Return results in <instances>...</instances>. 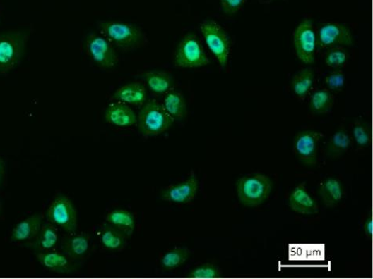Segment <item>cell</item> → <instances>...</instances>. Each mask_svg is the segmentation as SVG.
Instances as JSON below:
<instances>
[{"label": "cell", "instance_id": "cell-1", "mask_svg": "<svg viewBox=\"0 0 373 279\" xmlns=\"http://www.w3.org/2000/svg\"><path fill=\"white\" fill-rule=\"evenodd\" d=\"M98 29L102 36L123 51L138 49L146 43L143 30L131 23L118 21L100 22Z\"/></svg>", "mask_w": 373, "mask_h": 279}, {"label": "cell", "instance_id": "cell-2", "mask_svg": "<svg viewBox=\"0 0 373 279\" xmlns=\"http://www.w3.org/2000/svg\"><path fill=\"white\" fill-rule=\"evenodd\" d=\"M162 104L150 100L141 108L138 118L139 132L144 136H155L164 133L174 123Z\"/></svg>", "mask_w": 373, "mask_h": 279}, {"label": "cell", "instance_id": "cell-3", "mask_svg": "<svg viewBox=\"0 0 373 279\" xmlns=\"http://www.w3.org/2000/svg\"><path fill=\"white\" fill-rule=\"evenodd\" d=\"M28 36L21 31L0 34V73H6L21 63Z\"/></svg>", "mask_w": 373, "mask_h": 279}, {"label": "cell", "instance_id": "cell-4", "mask_svg": "<svg viewBox=\"0 0 373 279\" xmlns=\"http://www.w3.org/2000/svg\"><path fill=\"white\" fill-rule=\"evenodd\" d=\"M273 182L268 176L261 174L242 177L237 182V192L244 205L254 207L266 201L271 192Z\"/></svg>", "mask_w": 373, "mask_h": 279}, {"label": "cell", "instance_id": "cell-5", "mask_svg": "<svg viewBox=\"0 0 373 279\" xmlns=\"http://www.w3.org/2000/svg\"><path fill=\"white\" fill-rule=\"evenodd\" d=\"M210 63L203 46L194 33H188L176 47L174 64L179 68H199Z\"/></svg>", "mask_w": 373, "mask_h": 279}, {"label": "cell", "instance_id": "cell-6", "mask_svg": "<svg viewBox=\"0 0 373 279\" xmlns=\"http://www.w3.org/2000/svg\"><path fill=\"white\" fill-rule=\"evenodd\" d=\"M203 37L222 68H225L230 56V40L227 32L217 23L208 20L201 25Z\"/></svg>", "mask_w": 373, "mask_h": 279}, {"label": "cell", "instance_id": "cell-7", "mask_svg": "<svg viewBox=\"0 0 373 279\" xmlns=\"http://www.w3.org/2000/svg\"><path fill=\"white\" fill-rule=\"evenodd\" d=\"M294 45L296 56L302 63L311 65L315 62L317 35L311 20H304L294 32Z\"/></svg>", "mask_w": 373, "mask_h": 279}, {"label": "cell", "instance_id": "cell-8", "mask_svg": "<svg viewBox=\"0 0 373 279\" xmlns=\"http://www.w3.org/2000/svg\"><path fill=\"white\" fill-rule=\"evenodd\" d=\"M47 219L53 225L62 228L68 233L76 232L78 215L69 199L59 196L54 199L47 209Z\"/></svg>", "mask_w": 373, "mask_h": 279}, {"label": "cell", "instance_id": "cell-9", "mask_svg": "<svg viewBox=\"0 0 373 279\" xmlns=\"http://www.w3.org/2000/svg\"><path fill=\"white\" fill-rule=\"evenodd\" d=\"M86 51L101 69H112L119 62L114 46L103 36L90 34L86 39Z\"/></svg>", "mask_w": 373, "mask_h": 279}, {"label": "cell", "instance_id": "cell-10", "mask_svg": "<svg viewBox=\"0 0 373 279\" xmlns=\"http://www.w3.org/2000/svg\"><path fill=\"white\" fill-rule=\"evenodd\" d=\"M319 49H328L334 46H351L354 38L348 27L338 23L323 24L316 32Z\"/></svg>", "mask_w": 373, "mask_h": 279}, {"label": "cell", "instance_id": "cell-11", "mask_svg": "<svg viewBox=\"0 0 373 279\" xmlns=\"http://www.w3.org/2000/svg\"><path fill=\"white\" fill-rule=\"evenodd\" d=\"M323 137L322 133L313 130L297 133L293 144V151L297 159L304 165L315 166L319 146Z\"/></svg>", "mask_w": 373, "mask_h": 279}, {"label": "cell", "instance_id": "cell-12", "mask_svg": "<svg viewBox=\"0 0 373 279\" xmlns=\"http://www.w3.org/2000/svg\"><path fill=\"white\" fill-rule=\"evenodd\" d=\"M198 189V179L194 173H192L186 180L162 190L161 199L176 204H188L195 199Z\"/></svg>", "mask_w": 373, "mask_h": 279}, {"label": "cell", "instance_id": "cell-13", "mask_svg": "<svg viewBox=\"0 0 373 279\" xmlns=\"http://www.w3.org/2000/svg\"><path fill=\"white\" fill-rule=\"evenodd\" d=\"M37 260L42 266L57 274L68 275L76 271L73 261L63 252L45 251L40 252Z\"/></svg>", "mask_w": 373, "mask_h": 279}, {"label": "cell", "instance_id": "cell-14", "mask_svg": "<svg viewBox=\"0 0 373 279\" xmlns=\"http://www.w3.org/2000/svg\"><path fill=\"white\" fill-rule=\"evenodd\" d=\"M105 120L108 124L119 128H129L138 123V118L132 108L119 101L108 105Z\"/></svg>", "mask_w": 373, "mask_h": 279}, {"label": "cell", "instance_id": "cell-15", "mask_svg": "<svg viewBox=\"0 0 373 279\" xmlns=\"http://www.w3.org/2000/svg\"><path fill=\"white\" fill-rule=\"evenodd\" d=\"M90 244L89 235L85 233L72 232L63 238L62 249L67 256L76 261L89 254Z\"/></svg>", "mask_w": 373, "mask_h": 279}, {"label": "cell", "instance_id": "cell-16", "mask_svg": "<svg viewBox=\"0 0 373 279\" xmlns=\"http://www.w3.org/2000/svg\"><path fill=\"white\" fill-rule=\"evenodd\" d=\"M289 204L295 213L303 215H313L318 213V205L309 194L305 182L297 186L290 193Z\"/></svg>", "mask_w": 373, "mask_h": 279}, {"label": "cell", "instance_id": "cell-17", "mask_svg": "<svg viewBox=\"0 0 373 279\" xmlns=\"http://www.w3.org/2000/svg\"><path fill=\"white\" fill-rule=\"evenodd\" d=\"M146 87L143 84L133 82L119 88L112 99L127 105L142 106L146 101Z\"/></svg>", "mask_w": 373, "mask_h": 279}, {"label": "cell", "instance_id": "cell-18", "mask_svg": "<svg viewBox=\"0 0 373 279\" xmlns=\"http://www.w3.org/2000/svg\"><path fill=\"white\" fill-rule=\"evenodd\" d=\"M42 214L33 215L19 222L12 231V241L24 242L34 240L42 226Z\"/></svg>", "mask_w": 373, "mask_h": 279}, {"label": "cell", "instance_id": "cell-19", "mask_svg": "<svg viewBox=\"0 0 373 279\" xmlns=\"http://www.w3.org/2000/svg\"><path fill=\"white\" fill-rule=\"evenodd\" d=\"M107 223L119 232L124 235L127 238L133 235L135 230L136 223L134 216L126 210L115 209L107 215Z\"/></svg>", "mask_w": 373, "mask_h": 279}, {"label": "cell", "instance_id": "cell-20", "mask_svg": "<svg viewBox=\"0 0 373 279\" xmlns=\"http://www.w3.org/2000/svg\"><path fill=\"white\" fill-rule=\"evenodd\" d=\"M100 242L105 249L113 252L124 249L127 237L108 223H105L99 231Z\"/></svg>", "mask_w": 373, "mask_h": 279}, {"label": "cell", "instance_id": "cell-21", "mask_svg": "<svg viewBox=\"0 0 373 279\" xmlns=\"http://www.w3.org/2000/svg\"><path fill=\"white\" fill-rule=\"evenodd\" d=\"M162 106L174 120H182L186 117L187 105L182 94L174 89L165 94Z\"/></svg>", "mask_w": 373, "mask_h": 279}, {"label": "cell", "instance_id": "cell-22", "mask_svg": "<svg viewBox=\"0 0 373 279\" xmlns=\"http://www.w3.org/2000/svg\"><path fill=\"white\" fill-rule=\"evenodd\" d=\"M143 78L149 89L155 94H166L173 89L174 80L165 71H148L143 74Z\"/></svg>", "mask_w": 373, "mask_h": 279}, {"label": "cell", "instance_id": "cell-23", "mask_svg": "<svg viewBox=\"0 0 373 279\" xmlns=\"http://www.w3.org/2000/svg\"><path fill=\"white\" fill-rule=\"evenodd\" d=\"M32 247L40 252L52 250L57 246L59 241L58 230L52 223L42 224V228L34 237Z\"/></svg>", "mask_w": 373, "mask_h": 279}, {"label": "cell", "instance_id": "cell-24", "mask_svg": "<svg viewBox=\"0 0 373 279\" xmlns=\"http://www.w3.org/2000/svg\"><path fill=\"white\" fill-rule=\"evenodd\" d=\"M320 194L323 202L328 207H332L341 202L343 197V187L341 181L330 177L320 185Z\"/></svg>", "mask_w": 373, "mask_h": 279}, {"label": "cell", "instance_id": "cell-25", "mask_svg": "<svg viewBox=\"0 0 373 279\" xmlns=\"http://www.w3.org/2000/svg\"><path fill=\"white\" fill-rule=\"evenodd\" d=\"M315 82V72L311 68L298 71L292 79L291 87L300 99H304L309 94Z\"/></svg>", "mask_w": 373, "mask_h": 279}, {"label": "cell", "instance_id": "cell-26", "mask_svg": "<svg viewBox=\"0 0 373 279\" xmlns=\"http://www.w3.org/2000/svg\"><path fill=\"white\" fill-rule=\"evenodd\" d=\"M352 145V138L344 128L339 129L331 136L328 146L327 152L331 158H338L347 152Z\"/></svg>", "mask_w": 373, "mask_h": 279}, {"label": "cell", "instance_id": "cell-27", "mask_svg": "<svg viewBox=\"0 0 373 279\" xmlns=\"http://www.w3.org/2000/svg\"><path fill=\"white\" fill-rule=\"evenodd\" d=\"M189 255L191 251L185 247L170 249L161 258V267L167 271L177 269L186 262Z\"/></svg>", "mask_w": 373, "mask_h": 279}, {"label": "cell", "instance_id": "cell-28", "mask_svg": "<svg viewBox=\"0 0 373 279\" xmlns=\"http://www.w3.org/2000/svg\"><path fill=\"white\" fill-rule=\"evenodd\" d=\"M334 104L333 94L328 89H321L311 94L310 110L317 114L327 113Z\"/></svg>", "mask_w": 373, "mask_h": 279}, {"label": "cell", "instance_id": "cell-29", "mask_svg": "<svg viewBox=\"0 0 373 279\" xmlns=\"http://www.w3.org/2000/svg\"><path fill=\"white\" fill-rule=\"evenodd\" d=\"M353 139L359 147H368L372 144V132L370 125L365 121L357 120L355 121L352 130Z\"/></svg>", "mask_w": 373, "mask_h": 279}, {"label": "cell", "instance_id": "cell-30", "mask_svg": "<svg viewBox=\"0 0 373 279\" xmlns=\"http://www.w3.org/2000/svg\"><path fill=\"white\" fill-rule=\"evenodd\" d=\"M349 54L343 46H334L328 49L324 56V62L331 69H341L347 64Z\"/></svg>", "mask_w": 373, "mask_h": 279}, {"label": "cell", "instance_id": "cell-31", "mask_svg": "<svg viewBox=\"0 0 373 279\" xmlns=\"http://www.w3.org/2000/svg\"><path fill=\"white\" fill-rule=\"evenodd\" d=\"M221 275L220 269L213 264H203L194 268L189 278H216Z\"/></svg>", "mask_w": 373, "mask_h": 279}, {"label": "cell", "instance_id": "cell-32", "mask_svg": "<svg viewBox=\"0 0 373 279\" xmlns=\"http://www.w3.org/2000/svg\"><path fill=\"white\" fill-rule=\"evenodd\" d=\"M345 84V75L341 69L332 71L325 78V85L330 92L341 91Z\"/></svg>", "mask_w": 373, "mask_h": 279}, {"label": "cell", "instance_id": "cell-33", "mask_svg": "<svg viewBox=\"0 0 373 279\" xmlns=\"http://www.w3.org/2000/svg\"><path fill=\"white\" fill-rule=\"evenodd\" d=\"M221 9L227 16H234L241 11L247 0H220Z\"/></svg>", "mask_w": 373, "mask_h": 279}, {"label": "cell", "instance_id": "cell-34", "mask_svg": "<svg viewBox=\"0 0 373 279\" xmlns=\"http://www.w3.org/2000/svg\"><path fill=\"white\" fill-rule=\"evenodd\" d=\"M364 232L365 236L372 240L373 237V218L369 216L364 223Z\"/></svg>", "mask_w": 373, "mask_h": 279}, {"label": "cell", "instance_id": "cell-35", "mask_svg": "<svg viewBox=\"0 0 373 279\" xmlns=\"http://www.w3.org/2000/svg\"><path fill=\"white\" fill-rule=\"evenodd\" d=\"M5 174V163L2 158H0V182H2Z\"/></svg>", "mask_w": 373, "mask_h": 279}, {"label": "cell", "instance_id": "cell-36", "mask_svg": "<svg viewBox=\"0 0 373 279\" xmlns=\"http://www.w3.org/2000/svg\"><path fill=\"white\" fill-rule=\"evenodd\" d=\"M2 209V205H1V203H0V211H1Z\"/></svg>", "mask_w": 373, "mask_h": 279}]
</instances>
